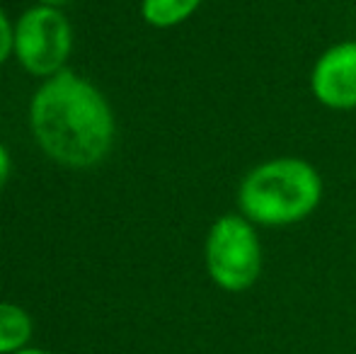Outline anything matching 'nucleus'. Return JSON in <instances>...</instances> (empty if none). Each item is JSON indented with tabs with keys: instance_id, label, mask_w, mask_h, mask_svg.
Returning a JSON list of instances; mask_svg holds the SVG:
<instances>
[{
	"instance_id": "1a4fd4ad",
	"label": "nucleus",
	"mask_w": 356,
	"mask_h": 354,
	"mask_svg": "<svg viewBox=\"0 0 356 354\" xmlns=\"http://www.w3.org/2000/svg\"><path fill=\"white\" fill-rule=\"evenodd\" d=\"M8 175H10V156H8V151H5L3 143H0V187L5 184Z\"/></svg>"
},
{
	"instance_id": "7ed1b4c3",
	"label": "nucleus",
	"mask_w": 356,
	"mask_h": 354,
	"mask_svg": "<svg viewBox=\"0 0 356 354\" xmlns=\"http://www.w3.org/2000/svg\"><path fill=\"white\" fill-rule=\"evenodd\" d=\"M204 260L218 289L230 293L252 289L262 274V243L254 223L243 214L218 216L209 228Z\"/></svg>"
},
{
	"instance_id": "f03ea898",
	"label": "nucleus",
	"mask_w": 356,
	"mask_h": 354,
	"mask_svg": "<svg viewBox=\"0 0 356 354\" xmlns=\"http://www.w3.org/2000/svg\"><path fill=\"white\" fill-rule=\"evenodd\" d=\"M323 177L313 163L279 156L254 166L238 187V209L254 226H293L313 216Z\"/></svg>"
},
{
	"instance_id": "423d86ee",
	"label": "nucleus",
	"mask_w": 356,
	"mask_h": 354,
	"mask_svg": "<svg viewBox=\"0 0 356 354\" xmlns=\"http://www.w3.org/2000/svg\"><path fill=\"white\" fill-rule=\"evenodd\" d=\"M34 332V323L17 303L0 301V354H15L24 350Z\"/></svg>"
},
{
	"instance_id": "6e6552de",
	"label": "nucleus",
	"mask_w": 356,
	"mask_h": 354,
	"mask_svg": "<svg viewBox=\"0 0 356 354\" xmlns=\"http://www.w3.org/2000/svg\"><path fill=\"white\" fill-rule=\"evenodd\" d=\"M15 49V32L10 19L5 17V13L0 10V63L10 56V51Z\"/></svg>"
},
{
	"instance_id": "39448f33",
	"label": "nucleus",
	"mask_w": 356,
	"mask_h": 354,
	"mask_svg": "<svg viewBox=\"0 0 356 354\" xmlns=\"http://www.w3.org/2000/svg\"><path fill=\"white\" fill-rule=\"evenodd\" d=\"M310 92L334 112L356 109V42H337L325 49L310 71Z\"/></svg>"
},
{
	"instance_id": "9d476101",
	"label": "nucleus",
	"mask_w": 356,
	"mask_h": 354,
	"mask_svg": "<svg viewBox=\"0 0 356 354\" xmlns=\"http://www.w3.org/2000/svg\"><path fill=\"white\" fill-rule=\"evenodd\" d=\"M15 354H51V352L39 350V347H24V350H19V352H15Z\"/></svg>"
},
{
	"instance_id": "0eeeda50",
	"label": "nucleus",
	"mask_w": 356,
	"mask_h": 354,
	"mask_svg": "<svg viewBox=\"0 0 356 354\" xmlns=\"http://www.w3.org/2000/svg\"><path fill=\"white\" fill-rule=\"evenodd\" d=\"M202 0H141V15L150 27L168 29L187 22Z\"/></svg>"
},
{
	"instance_id": "f257e3e1",
	"label": "nucleus",
	"mask_w": 356,
	"mask_h": 354,
	"mask_svg": "<svg viewBox=\"0 0 356 354\" xmlns=\"http://www.w3.org/2000/svg\"><path fill=\"white\" fill-rule=\"evenodd\" d=\"M29 122L44 153L71 168L99 163L114 141V117L107 99L66 68L37 90L29 104Z\"/></svg>"
},
{
	"instance_id": "20e7f679",
	"label": "nucleus",
	"mask_w": 356,
	"mask_h": 354,
	"mask_svg": "<svg viewBox=\"0 0 356 354\" xmlns=\"http://www.w3.org/2000/svg\"><path fill=\"white\" fill-rule=\"evenodd\" d=\"M71 44V24L58 8L39 5L27 10L15 27V54L32 76H54L63 71Z\"/></svg>"
},
{
	"instance_id": "9b49d317",
	"label": "nucleus",
	"mask_w": 356,
	"mask_h": 354,
	"mask_svg": "<svg viewBox=\"0 0 356 354\" xmlns=\"http://www.w3.org/2000/svg\"><path fill=\"white\" fill-rule=\"evenodd\" d=\"M42 5H49V8H58V5L68 3V0H39Z\"/></svg>"
}]
</instances>
